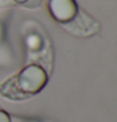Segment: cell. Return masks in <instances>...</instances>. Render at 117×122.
<instances>
[{"label": "cell", "instance_id": "3957f363", "mask_svg": "<svg viewBox=\"0 0 117 122\" xmlns=\"http://www.w3.org/2000/svg\"><path fill=\"white\" fill-rule=\"evenodd\" d=\"M51 10L57 20L68 21L77 13V6L73 0H51Z\"/></svg>", "mask_w": 117, "mask_h": 122}, {"label": "cell", "instance_id": "7a4b0ae2", "mask_svg": "<svg viewBox=\"0 0 117 122\" xmlns=\"http://www.w3.org/2000/svg\"><path fill=\"white\" fill-rule=\"evenodd\" d=\"M62 28H64L68 33L76 35V37H89L92 34H96L100 30V23L89 16L87 13L82 10H77L74 16L68 21L61 23Z\"/></svg>", "mask_w": 117, "mask_h": 122}, {"label": "cell", "instance_id": "277c9868", "mask_svg": "<svg viewBox=\"0 0 117 122\" xmlns=\"http://www.w3.org/2000/svg\"><path fill=\"white\" fill-rule=\"evenodd\" d=\"M40 1L42 0H11V3H16V4H21L26 8H30V9H34L40 5Z\"/></svg>", "mask_w": 117, "mask_h": 122}, {"label": "cell", "instance_id": "8992f818", "mask_svg": "<svg viewBox=\"0 0 117 122\" xmlns=\"http://www.w3.org/2000/svg\"><path fill=\"white\" fill-rule=\"evenodd\" d=\"M11 122H39V121H28V120H24V118H19V117H13Z\"/></svg>", "mask_w": 117, "mask_h": 122}, {"label": "cell", "instance_id": "5b68a950", "mask_svg": "<svg viewBox=\"0 0 117 122\" xmlns=\"http://www.w3.org/2000/svg\"><path fill=\"white\" fill-rule=\"evenodd\" d=\"M0 122H11L9 115L6 112H4L3 110H0Z\"/></svg>", "mask_w": 117, "mask_h": 122}, {"label": "cell", "instance_id": "6da1fadb", "mask_svg": "<svg viewBox=\"0 0 117 122\" xmlns=\"http://www.w3.org/2000/svg\"><path fill=\"white\" fill-rule=\"evenodd\" d=\"M47 83V73L38 66H28L0 84V93L13 101H23L38 93Z\"/></svg>", "mask_w": 117, "mask_h": 122}]
</instances>
